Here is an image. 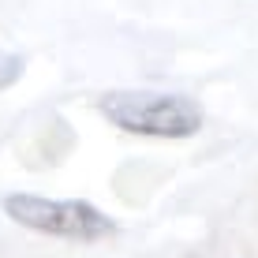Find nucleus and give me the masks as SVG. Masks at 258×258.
Returning <instances> with one entry per match:
<instances>
[{
	"instance_id": "1",
	"label": "nucleus",
	"mask_w": 258,
	"mask_h": 258,
	"mask_svg": "<svg viewBox=\"0 0 258 258\" xmlns=\"http://www.w3.org/2000/svg\"><path fill=\"white\" fill-rule=\"evenodd\" d=\"M101 116L127 135L146 139H191L202 127V109L187 94L161 90H109L97 101Z\"/></svg>"
},
{
	"instance_id": "2",
	"label": "nucleus",
	"mask_w": 258,
	"mask_h": 258,
	"mask_svg": "<svg viewBox=\"0 0 258 258\" xmlns=\"http://www.w3.org/2000/svg\"><path fill=\"white\" fill-rule=\"evenodd\" d=\"M0 206H4L8 221H15L19 228H30V232H41L52 239L97 243V239H109L116 232V221L83 199H45V195L15 191Z\"/></svg>"
},
{
	"instance_id": "3",
	"label": "nucleus",
	"mask_w": 258,
	"mask_h": 258,
	"mask_svg": "<svg viewBox=\"0 0 258 258\" xmlns=\"http://www.w3.org/2000/svg\"><path fill=\"white\" fill-rule=\"evenodd\" d=\"M19 75H23V56H15V52H0V90L12 86Z\"/></svg>"
}]
</instances>
